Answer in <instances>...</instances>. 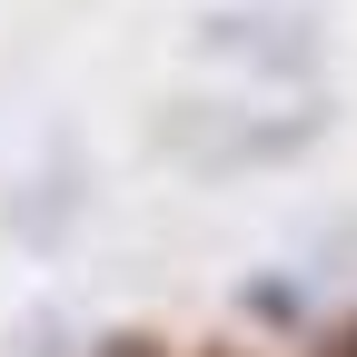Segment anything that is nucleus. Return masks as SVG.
I'll use <instances>...</instances> for the list:
<instances>
[{
	"instance_id": "nucleus-1",
	"label": "nucleus",
	"mask_w": 357,
	"mask_h": 357,
	"mask_svg": "<svg viewBox=\"0 0 357 357\" xmlns=\"http://www.w3.org/2000/svg\"><path fill=\"white\" fill-rule=\"evenodd\" d=\"M318 357H357V318H347V328H337V337H328Z\"/></svg>"
},
{
	"instance_id": "nucleus-3",
	"label": "nucleus",
	"mask_w": 357,
	"mask_h": 357,
	"mask_svg": "<svg viewBox=\"0 0 357 357\" xmlns=\"http://www.w3.org/2000/svg\"><path fill=\"white\" fill-rule=\"evenodd\" d=\"M218 357H229V347H218Z\"/></svg>"
},
{
	"instance_id": "nucleus-2",
	"label": "nucleus",
	"mask_w": 357,
	"mask_h": 357,
	"mask_svg": "<svg viewBox=\"0 0 357 357\" xmlns=\"http://www.w3.org/2000/svg\"><path fill=\"white\" fill-rule=\"evenodd\" d=\"M109 357H159V347H149V337H119V347H109Z\"/></svg>"
}]
</instances>
